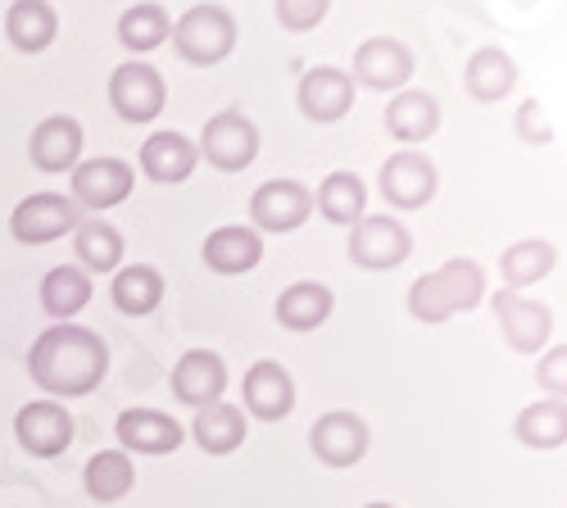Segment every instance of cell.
Listing matches in <instances>:
<instances>
[{
  "label": "cell",
  "mask_w": 567,
  "mask_h": 508,
  "mask_svg": "<svg viewBox=\"0 0 567 508\" xmlns=\"http://www.w3.org/2000/svg\"><path fill=\"white\" fill-rule=\"evenodd\" d=\"M136 187V168L127 159L101 155V159H78L73 182H69V200L91 209V214H105L114 205H123Z\"/></svg>",
  "instance_id": "8992f818"
},
{
  "label": "cell",
  "mask_w": 567,
  "mask_h": 508,
  "mask_svg": "<svg viewBox=\"0 0 567 508\" xmlns=\"http://www.w3.org/2000/svg\"><path fill=\"white\" fill-rule=\"evenodd\" d=\"M200 255H205V268H214L218 277H241V272L259 268L264 237L255 227H218V232H209Z\"/></svg>",
  "instance_id": "7402d4cb"
},
{
  "label": "cell",
  "mask_w": 567,
  "mask_h": 508,
  "mask_svg": "<svg viewBox=\"0 0 567 508\" xmlns=\"http://www.w3.org/2000/svg\"><path fill=\"white\" fill-rule=\"evenodd\" d=\"M296 101L309 123H341L354 110V77L341 69H309L300 77Z\"/></svg>",
  "instance_id": "2e32d148"
},
{
  "label": "cell",
  "mask_w": 567,
  "mask_h": 508,
  "mask_svg": "<svg viewBox=\"0 0 567 508\" xmlns=\"http://www.w3.org/2000/svg\"><path fill=\"white\" fill-rule=\"evenodd\" d=\"M200 164V151L192 136L182 132H151L146 146H141V173H146L151 182H159V187H177V182H186L196 173Z\"/></svg>",
  "instance_id": "d6986e66"
},
{
  "label": "cell",
  "mask_w": 567,
  "mask_h": 508,
  "mask_svg": "<svg viewBox=\"0 0 567 508\" xmlns=\"http://www.w3.org/2000/svg\"><path fill=\"white\" fill-rule=\"evenodd\" d=\"M6 37L14 51L23 55H41L51 51V41L60 37V14L51 0H14L10 14H6Z\"/></svg>",
  "instance_id": "44dd1931"
},
{
  "label": "cell",
  "mask_w": 567,
  "mask_h": 508,
  "mask_svg": "<svg viewBox=\"0 0 567 508\" xmlns=\"http://www.w3.org/2000/svg\"><path fill=\"white\" fill-rule=\"evenodd\" d=\"M332 304H337V296L322 282H296L277 296V322L287 332H313L332 318Z\"/></svg>",
  "instance_id": "484cf974"
},
{
  "label": "cell",
  "mask_w": 567,
  "mask_h": 508,
  "mask_svg": "<svg viewBox=\"0 0 567 508\" xmlns=\"http://www.w3.org/2000/svg\"><path fill=\"white\" fill-rule=\"evenodd\" d=\"M441 127V105L436 96H427V91H395L391 105H386V132L395 136V142L404 146H417L427 142V136H436Z\"/></svg>",
  "instance_id": "603a6c76"
},
{
  "label": "cell",
  "mask_w": 567,
  "mask_h": 508,
  "mask_svg": "<svg viewBox=\"0 0 567 508\" xmlns=\"http://www.w3.org/2000/svg\"><path fill=\"white\" fill-rule=\"evenodd\" d=\"M227 391V363L214 350H186L173 363V395L192 408H209L218 404Z\"/></svg>",
  "instance_id": "e0dca14e"
},
{
  "label": "cell",
  "mask_w": 567,
  "mask_h": 508,
  "mask_svg": "<svg viewBox=\"0 0 567 508\" xmlns=\"http://www.w3.org/2000/svg\"><path fill=\"white\" fill-rule=\"evenodd\" d=\"M413 255V237L409 227L395 222L391 214H363L350 232V259L368 272H386V268H400L404 259Z\"/></svg>",
  "instance_id": "52a82bcc"
},
{
  "label": "cell",
  "mask_w": 567,
  "mask_h": 508,
  "mask_svg": "<svg viewBox=\"0 0 567 508\" xmlns=\"http://www.w3.org/2000/svg\"><path fill=\"white\" fill-rule=\"evenodd\" d=\"M192 436H196V445H200L205 454L223 458V454H231V449H241V440H246V413L218 400V404H209V408L196 413Z\"/></svg>",
  "instance_id": "1f68e13d"
},
{
  "label": "cell",
  "mask_w": 567,
  "mask_h": 508,
  "mask_svg": "<svg viewBox=\"0 0 567 508\" xmlns=\"http://www.w3.org/2000/svg\"><path fill=\"white\" fill-rule=\"evenodd\" d=\"M554 263H558V250H554L549 241H536V237L513 241V246L499 255L504 291H527V287H536L540 277H549V272H554Z\"/></svg>",
  "instance_id": "f546056e"
},
{
  "label": "cell",
  "mask_w": 567,
  "mask_h": 508,
  "mask_svg": "<svg viewBox=\"0 0 567 508\" xmlns=\"http://www.w3.org/2000/svg\"><path fill=\"white\" fill-rule=\"evenodd\" d=\"M486 296V272L482 263H472V259H450L441 263L436 272L427 277H417V282L409 287V313L417 322H450L454 313H467V309H477Z\"/></svg>",
  "instance_id": "7a4b0ae2"
},
{
  "label": "cell",
  "mask_w": 567,
  "mask_h": 508,
  "mask_svg": "<svg viewBox=\"0 0 567 508\" xmlns=\"http://www.w3.org/2000/svg\"><path fill=\"white\" fill-rule=\"evenodd\" d=\"M313 214V191L300 187V182L291 177H272L264 182V187L250 196V218H255V232H277V237H287L296 232V227H305Z\"/></svg>",
  "instance_id": "ba28073f"
},
{
  "label": "cell",
  "mask_w": 567,
  "mask_h": 508,
  "mask_svg": "<svg viewBox=\"0 0 567 508\" xmlns=\"http://www.w3.org/2000/svg\"><path fill=\"white\" fill-rule=\"evenodd\" d=\"M82 486L96 504H118L132 486H136V468H132V454L123 449H101L86 458L82 468Z\"/></svg>",
  "instance_id": "f1b7e54d"
},
{
  "label": "cell",
  "mask_w": 567,
  "mask_h": 508,
  "mask_svg": "<svg viewBox=\"0 0 567 508\" xmlns=\"http://www.w3.org/2000/svg\"><path fill=\"white\" fill-rule=\"evenodd\" d=\"M37 296H41V309L51 313L55 322H73L91 304V277L82 268H73V263H60V268H51L41 277Z\"/></svg>",
  "instance_id": "83f0119b"
},
{
  "label": "cell",
  "mask_w": 567,
  "mask_h": 508,
  "mask_svg": "<svg viewBox=\"0 0 567 508\" xmlns=\"http://www.w3.org/2000/svg\"><path fill=\"white\" fill-rule=\"evenodd\" d=\"M110 300L118 304V313L127 318H146L164 304V277L155 263H132V268H118L114 272V287H110Z\"/></svg>",
  "instance_id": "d4e9b609"
},
{
  "label": "cell",
  "mask_w": 567,
  "mask_h": 508,
  "mask_svg": "<svg viewBox=\"0 0 567 508\" xmlns=\"http://www.w3.org/2000/svg\"><path fill=\"white\" fill-rule=\"evenodd\" d=\"M513 123H517V136H523L527 146H549L554 142V127H549L540 101H523V105H517V118Z\"/></svg>",
  "instance_id": "8d00e7d4"
},
{
  "label": "cell",
  "mask_w": 567,
  "mask_h": 508,
  "mask_svg": "<svg viewBox=\"0 0 567 508\" xmlns=\"http://www.w3.org/2000/svg\"><path fill=\"white\" fill-rule=\"evenodd\" d=\"M173 45L186 64H223L236 51V19L223 6H196L173 23Z\"/></svg>",
  "instance_id": "3957f363"
},
{
  "label": "cell",
  "mask_w": 567,
  "mask_h": 508,
  "mask_svg": "<svg viewBox=\"0 0 567 508\" xmlns=\"http://www.w3.org/2000/svg\"><path fill=\"white\" fill-rule=\"evenodd\" d=\"M377 182H382V196L395 209H422L436 196V164L427 155H417V151H400V155L386 159V168Z\"/></svg>",
  "instance_id": "5bb4252c"
},
{
  "label": "cell",
  "mask_w": 567,
  "mask_h": 508,
  "mask_svg": "<svg viewBox=\"0 0 567 508\" xmlns=\"http://www.w3.org/2000/svg\"><path fill=\"white\" fill-rule=\"evenodd\" d=\"M73 255L82 272H118L123 268V232L110 227L101 214L96 218H78L73 227Z\"/></svg>",
  "instance_id": "cb8c5ba5"
},
{
  "label": "cell",
  "mask_w": 567,
  "mask_h": 508,
  "mask_svg": "<svg viewBox=\"0 0 567 508\" xmlns=\"http://www.w3.org/2000/svg\"><path fill=\"white\" fill-rule=\"evenodd\" d=\"M409 77H413V55H409V45L391 37H372L354 51V82L372 91H404Z\"/></svg>",
  "instance_id": "ac0fdd59"
},
{
  "label": "cell",
  "mask_w": 567,
  "mask_h": 508,
  "mask_svg": "<svg viewBox=\"0 0 567 508\" xmlns=\"http://www.w3.org/2000/svg\"><path fill=\"white\" fill-rule=\"evenodd\" d=\"M110 105L123 123H155L168 105V86L155 64L146 60H127L110 73Z\"/></svg>",
  "instance_id": "277c9868"
},
{
  "label": "cell",
  "mask_w": 567,
  "mask_h": 508,
  "mask_svg": "<svg viewBox=\"0 0 567 508\" xmlns=\"http://www.w3.org/2000/svg\"><path fill=\"white\" fill-rule=\"evenodd\" d=\"M114 436H118L123 454H173L186 432L177 427V418H168L159 408H127V413H118Z\"/></svg>",
  "instance_id": "ffe728a7"
},
{
  "label": "cell",
  "mask_w": 567,
  "mask_h": 508,
  "mask_svg": "<svg viewBox=\"0 0 567 508\" xmlns=\"http://www.w3.org/2000/svg\"><path fill=\"white\" fill-rule=\"evenodd\" d=\"M327 6L332 0H277V23L287 32H309L327 19Z\"/></svg>",
  "instance_id": "e575fe53"
},
{
  "label": "cell",
  "mask_w": 567,
  "mask_h": 508,
  "mask_svg": "<svg viewBox=\"0 0 567 508\" xmlns=\"http://www.w3.org/2000/svg\"><path fill=\"white\" fill-rule=\"evenodd\" d=\"M313 209L327 218V222H341V227H354L363 214H368V191L354 173H327L322 187L313 196Z\"/></svg>",
  "instance_id": "d6a6232c"
},
{
  "label": "cell",
  "mask_w": 567,
  "mask_h": 508,
  "mask_svg": "<svg viewBox=\"0 0 567 508\" xmlns=\"http://www.w3.org/2000/svg\"><path fill=\"white\" fill-rule=\"evenodd\" d=\"M241 395H246V408L255 413L259 423H281V418H291V408H296V382L277 359L250 363V373L241 382Z\"/></svg>",
  "instance_id": "9a60e30c"
},
{
  "label": "cell",
  "mask_w": 567,
  "mask_h": 508,
  "mask_svg": "<svg viewBox=\"0 0 567 508\" xmlns=\"http://www.w3.org/2000/svg\"><path fill=\"white\" fill-rule=\"evenodd\" d=\"M363 508H395V504H386V499H377V504H363Z\"/></svg>",
  "instance_id": "74e56055"
},
{
  "label": "cell",
  "mask_w": 567,
  "mask_h": 508,
  "mask_svg": "<svg viewBox=\"0 0 567 508\" xmlns=\"http://www.w3.org/2000/svg\"><path fill=\"white\" fill-rule=\"evenodd\" d=\"M14 440L32 458H60L73 445V413L60 400H32L14 413Z\"/></svg>",
  "instance_id": "30bf717a"
},
{
  "label": "cell",
  "mask_w": 567,
  "mask_h": 508,
  "mask_svg": "<svg viewBox=\"0 0 567 508\" xmlns=\"http://www.w3.org/2000/svg\"><path fill=\"white\" fill-rule=\"evenodd\" d=\"M200 159H209V168L218 173H246L259 159V127L241 114V110H223L205 123L200 132Z\"/></svg>",
  "instance_id": "5b68a950"
},
{
  "label": "cell",
  "mask_w": 567,
  "mask_h": 508,
  "mask_svg": "<svg viewBox=\"0 0 567 508\" xmlns=\"http://www.w3.org/2000/svg\"><path fill=\"white\" fill-rule=\"evenodd\" d=\"M309 449H313L318 464L337 468V473L354 468L368 454V423L359 418V413H346V408L322 413V418L313 423V432H309Z\"/></svg>",
  "instance_id": "8fae6325"
},
{
  "label": "cell",
  "mask_w": 567,
  "mask_h": 508,
  "mask_svg": "<svg viewBox=\"0 0 567 508\" xmlns=\"http://www.w3.org/2000/svg\"><path fill=\"white\" fill-rule=\"evenodd\" d=\"M82 123L73 114H51L41 118L28 136V159L37 173H73L82 159Z\"/></svg>",
  "instance_id": "4fadbf2b"
},
{
  "label": "cell",
  "mask_w": 567,
  "mask_h": 508,
  "mask_svg": "<svg viewBox=\"0 0 567 508\" xmlns=\"http://www.w3.org/2000/svg\"><path fill=\"white\" fill-rule=\"evenodd\" d=\"M73 227H78V205L60 191H37L19 200L10 214V232L19 246H51L64 232H73Z\"/></svg>",
  "instance_id": "9c48e42d"
},
{
  "label": "cell",
  "mask_w": 567,
  "mask_h": 508,
  "mask_svg": "<svg viewBox=\"0 0 567 508\" xmlns=\"http://www.w3.org/2000/svg\"><path fill=\"white\" fill-rule=\"evenodd\" d=\"M513 436L527 449H558L567 445V400H536L517 413Z\"/></svg>",
  "instance_id": "4dcf8cb0"
},
{
  "label": "cell",
  "mask_w": 567,
  "mask_h": 508,
  "mask_svg": "<svg viewBox=\"0 0 567 508\" xmlns=\"http://www.w3.org/2000/svg\"><path fill=\"white\" fill-rule=\"evenodd\" d=\"M463 82H467V96H472V101L495 105V101H504L508 91L517 86V64H513L504 51H495V45H482V51L467 60Z\"/></svg>",
  "instance_id": "4316f807"
},
{
  "label": "cell",
  "mask_w": 567,
  "mask_h": 508,
  "mask_svg": "<svg viewBox=\"0 0 567 508\" xmlns=\"http://www.w3.org/2000/svg\"><path fill=\"white\" fill-rule=\"evenodd\" d=\"M536 382L549 391V400H567V345H554L536 363Z\"/></svg>",
  "instance_id": "d590c367"
},
{
  "label": "cell",
  "mask_w": 567,
  "mask_h": 508,
  "mask_svg": "<svg viewBox=\"0 0 567 508\" xmlns=\"http://www.w3.org/2000/svg\"><path fill=\"white\" fill-rule=\"evenodd\" d=\"M110 373V345L78 322L45 328L28 350V377L51 400H82Z\"/></svg>",
  "instance_id": "6da1fadb"
},
{
  "label": "cell",
  "mask_w": 567,
  "mask_h": 508,
  "mask_svg": "<svg viewBox=\"0 0 567 508\" xmlns=\"http://www.w3.org/2000/svg\"><path fill=\"white\" fill-rule=\"evenodd\" d=\"M173 37V19H168V10L164 6H132L123 19H118V41L127 45V51H136V55H146V51H155V45H164Z\"/></svg>",
  "instance_id": "836d02e7"
},
{
  "label": "cell",
  "mask_w": 567,
  "mask_h": 508,
  "mask_svg": "<svg viewBox=\"0 0 567 508\" xmlns=\"http://www.w3.org/2000/svg\"><path fill=\"white\" fill-rule=\"evenodd\" d=\"M495 318L504 328V341L517 354H545L549 332H554V313L540 300H527L523 291H499L495 296Z\"/></svg>",
  "instance_id": "7c38bea8"
}]
</instances>
